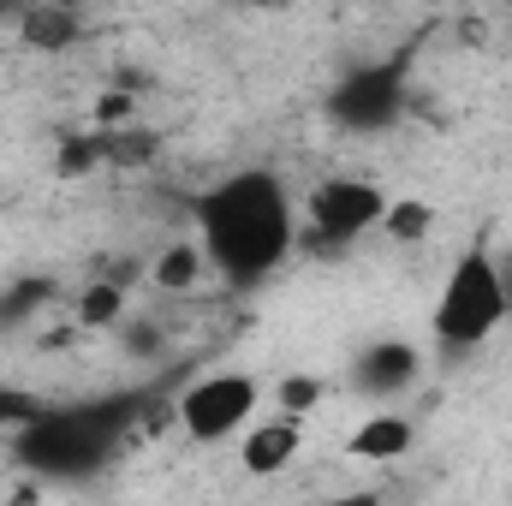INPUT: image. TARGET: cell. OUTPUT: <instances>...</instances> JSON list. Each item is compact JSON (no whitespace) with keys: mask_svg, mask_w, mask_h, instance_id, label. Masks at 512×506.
<instances>
[{"mask_svg":"<svg viewBox=\"0 0 512 506\" xmlns=\"http://www.w3.org/2000/svg\"><path fill=\"white\" fill-rule=\"evenodd\" d=\"M512 310V292H507V274L495 268L489 245H471L447 268L441 280V298H435V340L453 346V352H477Z\"/></svg>","mask_w":512,"mask_h":506,"instance_id":"2","label":"cell"},{"mask_svg":"<svg viewBox=\"0 0 512 506\" xmlns=\"http://www.w3.org/2000/svg\"><path fill=\"white\" fill-rule=\"evenodd\" d=\"M155 286L161 292H191L203 274H209V256H203V245H173V251H161L155 256Z\"/></svg>","mask_w":512,"mask_h":506,"instance_id":"11","label":"cell"},{"mask_svg":"<svg viewBox=\"0 0 512 506\" xmlns=\"http://www.w3.org/2000/svg\"><path fill=\"white\" fill-rule=\"evenodd\" d=\"M18 6H24V0H18Z\"/></svg>","mask_w":512,"mask_h":506,"instance_id":"15","label":"cell"},{"mask_svg":"<svg viewBox=\"0 0 512 506\" xmlns=\"http://www.w3.org/2000/svg\"><path fill=\"white\" fill-rule=\"evenodd\" d=\"M18 12V0H0V18H12Z\"/></svg>","mask_w":512,"mask_h":506,"instance_id":"14","label":"cell"},{"mask_svg":"<svg viewBox=\"0 0 512 506\" xmlns=\"http://www.w3.org/2000/svg\"><path fill=\"white\" fill-rule=\"evenodd\" d=\"M298 441H304V417H268V423H256L251 435H245V447H239V459H245V471L251 477H274V471H286L292 459H298Z\"/></svg>","mask_w":512,"mask_h":506,"instance_id":"7","label":"cell"},{"mask_svg":"<svg viewBox=\"0 0 512 506\" xmlns=\"http://www.w3.org/2000/svg\"><path fill=\"white\" fill-rule=\"evenodd\" d=\"M334 120L352 131H382L399 114V72H352L340 90H334Z\"/></svg>","mask_w":512,"mask_h":506,"instance_id":"5","label":"cell"},{"mask_svg":"<svg viewBox=\"0 0 512 506\" xmlns=\"http://www.w3.org/2000/svg\"><path fill=\"white\" fill-rule=\"evenodd\" d=\"M382 233L393 239V245H423V239L435 233V209H429L423 197H387Z\"/></svg>","mask_w":512,"mask_h":506,"instance_id":"10","label":"cell"},{"mask_svg":"<svg viewBox=\"0 0 512 506\" xmlns=\"http://www.w3.org/2000/svg\"><path fill=\"white\" fill-rule=\"evenodd\" d=\"M256 417V381L239 370H215V376H197L179 393V423L191 441H227L239 435Z\"/></svg>","mask_w":512,"mask_h":506,"instance_id":"4","label":"cell"},{"mask_svg":"<svg viewBox=\"0 0 512 506\" xmlns=\"http://www.w3.org/2000/svg\"><path fill=\"white\" fill-rule=\"evenodd\" d=\"M382 209H387V191L370 185V179H352V173L322 179V185L304 197L310 233H316L322 245H352V239L376 233V227H382Z\"/></svg>","mask_w":512,"mask_h":506,"instance_id":"3","label":"cell"},{"mask_svg":"<svg viewBox=\"0 0 512 506\" xmlns=\"http://www.w3.org/2000/svg\"><path fill=\"white\" fill-rule=\"evenodd\" d=\"M78 316H84L90 328H114V322L126 316V286H120V280H96V286L84 292Z\"/></svg>","mask_w":512,"mask_h":506,"instance_id":"12","label":"cell"},{"mask_svg":"<svg viewBox=\"0 0 512 506\" xmlns=\"http://www.w3.org/2000/svg\"><path fill=\"white\" fill-rule=\"evenodd\" d=\"M411 441H417L411 417H399V411H370V417L346 435V453H352V459H405Z\"/></svg>","mask_w":512,"mask_h":506,"instance_id":"9","label":"cell"},{"mask_svg":"<svg viewBox=\"0 0 512 506\" xmlns=\"http://www.w3.org/2000/svg\"><path fill=\"white\" fill-rule=\"evenodd\" d=\"M197 245L227 286H262L298 239V203L280 173L245 167L197 197Z\"/></svg>","mask_w":512,"mask_h":506,"instance_id":"1","label":"cell"},{"mask_svg":"<svg viewBox=\"0 0 512 506\" xmlns=\"http://www.w3.org/2000/svg\"><path fill=\"white\" fill-rule=\"evenodd\" d=\"M274 405H280L286 417H310V411L322 405V381L316 376H286L274 387Z\"/></svg>","mask_w":512,"mask_h":506,"instance_id":"13","label":"cell"},{"mask_svg":"<svg viewBox=\"0 0 512 506\" xmlns=\"http://www.w3.org/2000/svg\"><path fill=\"white\" fill-rule=\"evenodd\" d=\"M18 36H24L30 48H42V54L72 48V42H78V12H72V0H24V6H18Z\"/></svg>","mask_w":512,"mask_h":506,"instance_id":"8","label":"cell"},{"mask_svg":"<svg viewBox=\"0 0 512 506\" xmlns=\"http://www.w3.org/2000/svg\"><path fill=\"white\" fill-rule=\"evenodd\" d=\"M423 376V352L411 346V340H376V346H364L358 352V364H352V381H358V393H370V399H399V393H411Z\"/></svg>","mask_w":512,"mask_h":506,"instance_id":"6","label":"cell"}]
</instances>
